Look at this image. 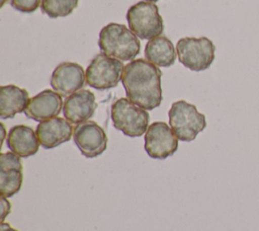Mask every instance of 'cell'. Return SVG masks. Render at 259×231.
I'll list each match as a JSON object with an SVG mask.
<instances>
[{"label":"cell","mask_w":259,"mask_h":231,"mask_svg":"<svg viewBox=\"0 0 259 231\" xmlns=\"http://www.w3.org/2000/svg\"><path fill=\"white\" fill-rule=\"evenodd\" d=\"M162 72L145 59L131 61L124 66L121 78L127 98L146 110L160 106L163 96Z\"/></svg>","instance_id":"1"},{"label":"cell","mask_w":259,"mask_h":231,"mask_svg":"<svg viewBox=\"0 0 259 231\" xmlns=\"http://www.w3.org/2000/svg\"><path fill=\"white\" fill-rule=\"evenodd\" d=\"M98 46L103 54L120 61H133L141 50L138 36L124 24L115 22L101 28Z\"/></svg>","instance_id":"2"},{"label":"cell","mask_w":259,"mask_h":231,"mask_svg":"<svg viewBox=\"0 0 259 231\" xmlns=\"http://www.w3.org/2000/svg\"><path fill=\"white\" fill-rule=\"evenodd\" d=\"M169 124L178 140L191 142L206 127L205 115L196 106L185 100L172 103L169 111Z\"/></svg>","instance_id":"3"},{"label":"cell","mask_w":259,"mask_h":231,"mask_svg":"<svg viewBox=\"0 0 259 231\" xmlns=\"http://www.w3.org/2000/svg\"><path fill=\"white\" fill-rule=\"evenodd\" d=\"M110 115L113 127L127 137H141L148 130L149 112L128 98H119L114 101Z\"/></svg>","instance_id":"4"},{"label":"cell","mask_w":259,"mask_h":231,"mask_svg":"<svg viewBox=\"0 0 259 231\" xmlns=\"http://www.w3.org/2000/svg\"><path fill=\"white\" fill-rule=\"evenodd\" d=\"M130 29L142 40H152L164 30V22L158 6L153 2L140 1L132 5L126 12Z\"/></svg>","instance_id":"5"},{"label":"cell","mask_w":259,"mask_h":231,"mask_svg":"<svg viewBox=\"0 0 259 231\" xmlns=\"http://www.w3.org/2000/svg\"><path fill=\"white\" fill-rule=\"evenodd\" d=\"M215 47L205 37H182L177 42L176 53L180 63L194 72L209 68L214 60Z\"/></svg>","instance_id":"6"},{"label":"cell","mask_w":259,"mask_h":231,"mask_svg":"<svg viewBox=\"0 0 259 231\" xmlns=\"http://www.w3.org/2000/svg\"><path fill=\"white\" fill-rule=\"evenodd\" d=\"M122 61L105 54L95 56L86 69V83L97 90L115 87L123 74Z\"/></svg>","instance_id":"7"},{"label":"cell","mask_w":259,"mask_h":231,"mask_svg":"<svg viewBox=\"0 0 259 231\" xmlns=\"http://www.w3.org/2000/svg\"><path fill=\"white\" fill-rule=\"evenodd\" d=\"M145 150L154 159H166L178 149V138L164 122L151 124L145 135Z\"/></svg>","instance_id":"8"},{"label":"cell","mask_w":259,"mask_h":231,"mask_svg":"<svg viewBox=\"0 0 259 231\" xmlns=\"http://www.w3.org/2000/svg\"><path fill=\"white\" fill-rule=\"evenodd\" d=\"M73 139L86 158L101 155L107 147V136L104 130L93 121H86L74 128Z\"/></svg>","instance_id":"9"},{"label":"cell","mask_w":259,"mask_h":231,"mask_svg":"<svg viewBox=\"0 0 259 231\" xmlns=\"http://www.w3.org/2000/svg\"><path fill=\"white\" fill-rule=\"evenodd\" d=\"M85 81L86 74L82 66L77 63L63 62L53 71L50 83L61 96H67L81 90Z\"/></svg>","instance_id":"10"},{"label":"cell","mask_w":259,"mask_h":231,"mask_svg":"<svg viewBox=\"0 0 259 231\" xmlns=\"http://www.w3.org/2000/svg\"><path fill=\"white\" fill-rule=\"evenodd\" d=\"M97 107L95 95L87 89L78 90L69 95L63 105V113L71 124L79 125L88 121Z\"/></svg>","instance_id":"11"},{"label":"cell","mask_w":259,"mask_h":231,"mask_svg":"<svg viewBox=\"0 0 259 231\" xmlns=\"http://www.w3.org/2000/svg\"><path fill=\"white\" fill-rule=\"evenodd\" d=\"M22 163L13 152L0 154V192L1 197L10 198L20 190L22 185Z\"/></svg>","instance_id":"12"},{"label":"cell","mask_w":259,"mask_h":231,"mask_svg":"<svg viewBox=\"0 0 259 231\" xmlns=\"http://www.w3.org/2000/svg\"><path fill=\"white\" fill-rule=\"evenodd\" d=\"M63 105L62 96L58 92L46 89L29 99L24 113L28 119L42 122L57 117Z\"/></svg>","instance_id":"13"},{"label":"cell","mask_w":259,"mask_h":231,"mask_svg":"<svg viewBox=\"0 0 259 231\" xmlns=\"http://www.w3.org/2000/svg\"><path fill=\"white\" fill-rule=\"evenodd\" d=\"M35 133L40 146L45 149H52L70 141L73 127L69 121L55 117L40 122L36 127Z\"/></svg>","instance_id":"14"},{"label":"cell","mask_w":259,"mask_h":231,"mask_svg":"<svg viewBox=\"0 0 259 231\" xmlns=\"http://www.w3.org/2000/svg\"><path fill=\"white\" fill-rule=\"evenodd\" d=\"M6 143L11 152L22 158L34 155L40 145L36 133L25 125L13 126L7 134Z\"/></svg>","instance_id":"15"},{"label":"cell","mask_w":259,"mask_h":231,"mask_svg":"<svg viewBox=\"0 0 259 231\" xmlns=\"http://www.w3.org/2000/svg\"><path fill=\"white\" fill-rule=\"evenodd\" d=\"M28 92L16 85L9 84L0 87V118L12 119L16 113L25 110L29 101Z\"/></svg>","instance_id":"16"},{"label":"cell","mask_w":259,"mask_h":231,"mask_svg":"<svg viewBox=\"0 0 259 231\" xmlns=\"http://www.w3.org/2000/svg\"><path fill=\"white\" fill-rule=\"evenodd\" d=\"M145 57L157 67H170L176 60V52L167 36L159 35L146 44Z\"/></svg>","instance_id":"17"},{"label":"cell","mask_w":259,"mask_h":231,"mask_svg":"<svg viewBox=\"0 0 259 231\" xmlns=\"http://www.w3.org/2000/svg\"><path fill=\"white\" fill-rule=\"evenodd\" d=\"M78 3L79 0H41L40 9L51 18L65 17L74 11Z\"/></svg>","instance_id":"18"},{"label":"cell","mask_w":259,"mask_h":231,"mask_svg":"<svg viewBox=\"0 0 259 231\" xmlns=\"http://www.w3.org/2000/svg\"><path fill=\"white\" fill-rule=\"evenodd\" d=\"M10 4L20 12L31 13L38 8L40 0H10Z\"/></svg>","instance_id":"19"},{"label":"cell","mask_w":259,"mask_h":231,"mask_svg":"<svg viewBox=\"0 0 259 231\" xmlns=\"http://www.w3.org/2000/svg\"><path fill=\"white\" fill-rule=\"evenodd\" d=\"M11 205L5 197H1V223L4 222L6 216L10 213Z\"/></svg>","instance_id":"20"},{"label":"cell","mask_w":259,"mask_h":231,"mask_svg":"<svg viewBox=\"0 0 259 231\" xmlns=\"http://www.w3.org/2000/svg\"><path fill=\"white\" fill-rule=\"evenodd\" d=\"M0 231H18V230L12 228L8 223L2 222V223L0 224Z\"/></svg>","instance_id":"21"},{"label":"cell","mask_w":259,"mask_h":231,"mask_svg":"<svg viewBox=\"0 0 259 231\" xmlns=\"http://www.w3.org/2000/svg\"><path fill=\"white\" fill-rule=\"evenodd\" d=\"M6 1H7V0H1V7L5 4V2H6Z\"/></svg>","instance_id":"22"},{"label":"cell","mask_w":259,"mask_h":231,"mask_svg":"<svg viewBox=\"0 0 259 231\" xmlns=\"http://www.w3.org/2000/svg\"><path fill=\"white\" fill-rule=\"evenodd\" d=\"M145 1H149V2H157V1H159V0H145Z\"/></svg>","instance_id":"23"}]
</instances>
